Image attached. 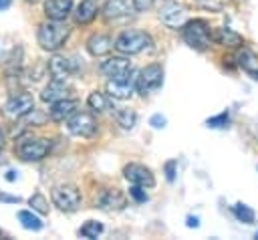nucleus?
<instances>
[{"label": "nucleus", "mask_w": 258, "mask_h": 240, "mask_svg": "<svg viewBox=\"0 0 258 240\" xmlns=\"http://www.w3.org/2000/svg\"><path fill=\"white\" fill-rule=\"evenodd\" d=\"M236 65L254 81H258V54L248 46H238L236 50Z\"/></svg>", "instance_id": "13"}, {"label": "nucleus", "mask_w": 258, "mask_h": 240, "mask_svg": "<svg viewBox=\"0 0 258 240\" xmlns=\"http://www.w3.org/2000/svg\"><path fill=\"white\" fill-rule=\"evenodd\" d=\"M4 143H6V131H4V127L0 125V153H2V149H4Z\"/></svg>", "instance_id": "37"}, {"label": "nucleus", "mask_w": 258, "mask_h": 240, "mask_svg": "<svg viewBox=\"0 0 258 240\" xmlns=\"http://www.w3.org/2000/svg\"><path fill=\"white\" fill-rule=\"evenodd\" d=\"M185 226L187 228H200V218L198 216H187L185 218Z\"/></svg>", "instance_id": "36"}, {"label": "nucleus", "mask_w": 258, "mask_h": 240, "mask_svg": "<svg viewBox=\"0 0 258 240\" xmlns=\"http://www.w3.org/2000/svg\"><path fill=\"white\" fill-rule=\"evenodd\" d=\"M18 222L22 224V228H26V230H32V232H38V230H42V220L34 214V210H20L18 214Z\"/></svg>", "instance_id": "23"}, {"label": "nucleus", "mask_w": 258, "mask_h": 240, "mask_svg": "<svg viewBox=\"0 0 258 240\" xmlns=\"http://www.w3.org/2000/svg\"><path fill=\"white\" fill-rule=\"evenodd\" d=\"M232 212H234V216H236V220H238V222H244V224H254V220H256V214H254V210H252L248 204L238 202V204H234Z\"/></svg>", "instance_id": "25"}, {"label": "nucleus", "mask_w": 258, "mask_h": 240, "mask_svg": "<svg viewBox=\"0 0 258 240\" xmlns=\"http://www.w3.org/2000/svg\"><path fill=\"white\" fill-rule=\"evenodd\" d=\"M230 123V113L228 111H222L220 115H216V117H210L208 121H206V125L208 127H212V129H218V127H226Z\"/></svg>", "instance_id": "29"}, {"label": "nucleus", "mask_w": 258, "mask_h": 240, "mask_svg": "<svg viewBox=\"0 0 258 240\" xmlns=\"http://www.w3.org/2000/svg\"><path fill=\"white\" fill-rule=\"evenodd\" d=\"M77 71L75 61L62 56V54H54L48 58V73L52 75V79H67Z\"/></svg>", "instance_id": "16"}, {"label": "nucleus", "mask_w": 258, "mask_h": 240, "mask_svg": "<svg viewBox=\"0 0 258 240\" xmlns=\"http://www.w3.org/2000/svg\"><path fill=\"white\" fill-rule=\"evenodd\" d=\"M67 97H69V85L64 79H52L40 93V99L44 103H54V101H60Z\"/></svg>", "instance_id": "18"}, {"label": "nucleus", "mask_w": 258, "mask_h": 240, "mask_svg": "<svg viewBox=\"0 0 258 240\" xmlns=\"http://www.w3.org/2000/svg\"><path fill=\"white\" fill-rule=\"evenodd\" d=\"M28 204H30V210H34V212H38V214H48V202H46V198H44L42 194H38V192L28 198Z\"/></svg>", "instance_id": "28"}, {"label": "nucleus", "mask_w": 258, "mask_h": 240, "mask_svg": "<svg viewBox=\"0 0 258 240\" xmlns=\"http://www.w3.org/2000/svg\"><path fill=\"white\" fill-rule=\"evenodd\" d=\"M212 40H214L216 44L226 46V48H238V46L244 44V38H242L236 30H232V28H228V26L216 28V30L212 32Z\"/></svg>", "instance_id": "19"}, {"label": "nucleus", "mask_w": 258, "mask_h": 240, "mask_svg": "<svg viewBox=\"0 0 258 240\" xmlns=\"http://www.w3.org/2000/svg\"><path fill=\"white\" fill-rule=\"evenodd\" d=\"M0 202H4V204H20L22 200L18 196H10V194H2L0 192Z\"/></svg>", "instance_id": "35"}, {"label": "nucleus", "mask_w": 258, "mask_h": 240, "mask_svg": "<svg viewBox=\"0 0 258 240\" xmlns=\"http://www.w3.org/2000/svg\"><path fill=\"white\" fill-rule=\"evenodd\" d=\"M16 155L22 159V161H40L48 155V149H50V143L48 139H42V137H32V135H24L16 141Z\"/></svg>", "instance_id": "4"}, {"label": "nucleus", "mask_w": 258, "mask_h": 240, "mask_svg": "<svg viewBox=\"0 0 258 240\" xmlns=\"http://www.w3.org/2000/svg\"><path fill=\"white\" fill-rule=\"evenodd\" d=\"M6 179H8V182H14V179H18V171H14V169H8V171H6Z\"/></svg>", "instance_id": "38"}, {"label": "nucleus", "mask_w": 258, "mask_h": 240, "mask_svg": "<svg viewBox=\"0 0 258 240\" xmlns=\"http://www.w3.org/2000/svg\"><path fill=\"white\" fill-rule=\"evenodd\" d=\"M131 71H133V67H131V61L127 58V54L125 56H109L101 63V73L111 81H119V79L127 77Z\"/></svg>", "instance_id": "9"}, {"label": "nucleus", "mask_w": 258, "mask_h": 240, "mask_svg": "<svg viewBox=\"0 0 258 240\" xmlns=\"http://www.w3.org/2000/svg\"><path fill=\"white\" fill-rule=\"evenodd\" d=\"M103 230H105V228H103L101 222H97V220H87V222L79 228V236L93 240V238H99V236L103 234Z\"/></svg>", "instance_id": "26"}, {"label": "nucleus", "mask_w": 258, "mask_h": 240, "mask_svg": "<svg viewBox=\"0 0 258 240\" xmlns=\"http://www.w3.org/2000/svg\"><path fill=\"white\" fill-rule=\"evenodd\" d=\"M196 2L210 10H220V6H222V0H196Z\"/></svg>", "instance_id": "34"}, {"label": "nucleus", "mask_w": 258, "mask_h": 240, "mask_svg": "<svg viewBox=\"0 0 258 240\" xmlns=\"http://www.w3.org/2000/svg\"><path fill=\"white\" fill-rule=\"evenodd\" d=\"M77 107H79V101L67 97V99H60V101L50 103L48 115H50V119H52L54 123H62V121H67L75 111H79Z\"/></svg>", "instance_id": "15"}, {"label": "nucleus", "mask_w": 258, "mask_h": 240, "mask_svg": "<svg viewBox=\"0 0 258 240\" xmlns=\"http://www.w3.org/2000/svg\"><path fill=\"white\" fill-rule=\"evenodd\" d=\"M135 81H137V71H131L127 77L119 79V81H107V93L113 99L125 101L135 93Z\"/></svg>", "instance_id": "11"}, {"label": "nucleus", "mask_w": 258, "mask_h": 240, "mask_svg": "<svg viewBox=\"0 0 258 240\" xmlns=\"http://www.w3.org/2000/svg\"><path fill=\"white\" fill-rule=\"evenodd\" d=\"M151 44H153V38L147 32H143V30H123L115 38L113 48L121 54L131 56V54L143 52L145 48H151Z\"/></svg>", "instance_id": "3"}, {"label": "nucleus", "mask_w": 258, "mask_h": 240, "mask_svg": "<svg viewBox=\"0 0 258 240\" xmlns=\"http://www.w3.org/2000/svg\"><path fill=\"white\" fill-rule=\"evenodd\" d=\"M24 2H30V4H34V2H40V0H24Z\"/></svg>", "instance_id": "40"}, {"label": "nucleus", "mask_w": 258, "mask_h": 240, "mask_svg": "<svg viewBox=\"0 0 258 240\" xmlns=\"http://www.w3.org/2000/svg\"><path fill=\"white\" fill-rule=\"evenodd\" d=\"M165 123H167V119H165V115H161V113H155V115L149 117V125H151L153 129H163Z\"/></svg>", "instance_id": "31"}, {"label": "nucleus", "mask_w": 258, "mask_h": 240, "mask_svg": "<svg viewBox=\"0 0 258 240\" xmlns=\"http://www.w3.org/2000/svg\"><path fill=\"white\" fill-rule=\"evenodd\" d=\"M181 36H183V42L194 50H206L212 42V30L208 22L202 18H189L181 26Z\"/></svg>", "instance_id": "2"}, {"label": "nucleus", "mask_w": 258, "mask_h": 240, "mask_svg": "<svg viewBox=\"0 0 258 240\" xmlns=\"http://www.w3.org/2000/svg\"><path fill=\"white\" fill-rule=\"evenodd\" d=\"M71 36V28L64 24V20H46L38 26L36 30V40L40 44V48L48 50V52H56L58 48L64 46V42Z\"/></svg>", "instance_id": "1"}, {"label": "nucleus", "mask_w": 258, "mask_h": 240, "mask_svg": "<svg viewBox=\"0 0 258 240\" xmlns=\"http://www.w3.org/2000/svg\"><path fill=\"white\" fill-rule=\"evenodd\" d=\"M163 85V69L159 65H147L137 73V81H135V91L139 95H149L159 91Z\"/></svg>", "instance_id": "6"}, {"label": "nucleus", "mask_w": 258, "mask_h": 240, "mask_svg": "<svg viewBox=\"0 0 258 240\" xmlns=\"http://www.w3.org/2000/svg\"><path fill=\"white\" fill-rule=\"evenodd\" d=\"M87 105H89L95 113H103V111L109 107V101H107V97H105L103 93L93 91V93H89V97H87Z\"/></svg>", "instance_id": "27"}, {"label": "nucleus", "mask_w": 258, "mask_h": 240, "mask_svg": "<svg viewBox=\"0 0 258 240\" xmlns=\"http://www.w3.org/2000/svg\"><path fill=\"white\" fill-rule=\"evenodd\" d=\"M159 20L171 28H181L187 20H189V14H187V8L179 2H169L165 4L161 10H159Z\"/></svg>", "instance_id": "10"}, {"label": "nucleus", "mask_w": 258, "mask_h": 240, "mask_svg": "<svg viewBox=\"0 0 258 240\" xmlns=\"http://www.w3.org/2000/svg\"><path fill=\"white\" fill-rule=\"evenodd\" d=\"M115 121H117V125L121 129L131 131L135 127V123H137V113L133 109H117L115 111Z\"/></svg>", "instance_id": "24"}, {"label": "nucleus", "mask_w": 258, "mask_h": 240, "mask_svg": "<svg viewBox=\"0 0 258 240\" xmlns=\"http://www.w3.org/2000/svg\"><path fill=\"white\" fill-rule=\"evenodd\" d=\"M10 2H12V0H0V10H6V8L10 6Z\"/></svg>", "instance_id": "39"}, {"label": "nucleus", "mask_w": 258, "mask_h": 240, "mask_svg": "<svg viewBox=\"0 0 258 240\" xmlns=\"http://www.w3.org/2000/svg\"><path fill=\"white\" fill-rule=\"evenodd\" d=\"M67 129L75 137H93L97 133V119L87 111H75L67 119Z\"/></svg>", "instance_id": "7"}, {"label": "nucleus", "mask_w": 258, "mask_h": 240, "mask_svg": "<svg viewBox=\"0 0 258 240\" xmlns=\"http://www.w3.org/2000/svg\"><path fill=\"white\" fill-rule=\"evenodd\" d=\"M131 4H133V8L137 12H145V10H149L153 6V0H131Z\"/></svg>", "instance_id": "33"}, {"label": "nucleus", "mask_w": 258, "mask_h": 240, "mask_svg": "<svg viewBox=\"0 0 258 240\" xmlns=\"http://www.w3.org/2000/svg\"><path fill=\"white\" fill-rule=\"evenodd\" d=\"M129 198H131L133 202H137V204H145V202L149 200L145 188H143V186H135V184H131V188H129Z\"/></svg>", "instance_id": "30"}, {"label": "nucleus", "mask_w": 258, "mask_h": 240, "mask_svg": "<svg viewBox=\"0 0 258 240\" xmlns=\"http://www.w3.org/2000/svg\"><path fill=\"white\" fill-rule=\"evenodd\" d=\"M73 12V0H46L44 2V14L48 20H67Z\"/></svg>", "instance_id": "17"}, {"label": "nucleus", "mask_w": 258, "mask_h": 240, "mask_svg": "<svg viewBox=\"0 0 258 240\" xmlns=\"http://www.w3.org/2000/svg\"><path fill=\"white\" fill-rule=\"evenodd\" d=\"M113 38L109 34H93L89 36L87 40V50L93 54V56H105L111 48H113Z\"/></svg>", "instance_id": "20"}, {"label": "nucleus", "mask_w": 258, "mask_h": 240, "mask_svg": "<svg viewBox=\"0 0 258 240\" xmlns=\"http://www.w3.org/2000/svg\"><path fill=\"white\" fill-rule=\"evenodd\" d=\"M50 200L60 212H75V210H79L83 196L75 184H58L52 188Z\"/></svg>", "instance_id": "5"}, {"label": "nucleus", "mask_w": 258, "mask_h": 240, "mask_svg": "<svg viewBox=\"0 0 258 240\" xmlns=\"http://www.w3.org/2000/svg\"><path fill=\"white\" fill-rule=\"evenodd\" d=\"M175 169H177V161H173V159H171V161H167V163H165V177H167V182H169V184H173V182H175V173H177Z\"/></svg>", "instance_id": "32"}, {"label": "nucleus", "mask_w": 258, "mask_h": 240, "mask_svg": "<svg viewBox=\"0 0 258 240\" xmlns=\"http://www.w3.org/2000/svg\"><path fill=\"white\" fill-rule=\"evenodd\" d=\"M97 14H99L97 0H81L75 10V20H77V24H89L97 18Z\"/></svg>", "instance_id": "21"}, {"label": "nucleus", "mask_w": 258, "mask_h": 240, "mask_svg": "<svg viewBox=\"0 0 258 240\" xmlns=\"http://www.w3.org/2000/svg\"><path fill=\"white\" fill-rule=\"evenodd\" d=\"M125 206H127L125 196H123L119 190H115V188L103 190L101 196L97 198V208H99V210H105V212H119V210H123Z\"/></svg>", "instance_id": "14"}, {"label": "nucleus", "mask_w": 258, "mask_h": 240, "mask_svg": "<svg viewBox=\"0 0 258 240\" xmlns=\"http://www.w3.org/2000/svg\"><path fill=\"white\" fill-rule=\"evenodd\" d=\"M123 175L129 184H135V186H143V188H153L155 186V175L149 167L141 165V163H129L125 165L123 169Z\"/></svg>", "instance_id": "12"}, {"label": "nucleus", "mask_w": 258, "mask_h": 240, "mask_svg": "<svg viewBox=\"0 0 258 240\" xmlns=\"http://www.w3.org/2000/svg\"><path fill=\"white\" fill-rule=\"evenodd\" d=\"M133 4H129V0H107L105 6H103V16L107 20H117V18H123L131 12Z\"/></svg>", "instance_id": "22"}, {"label": "nucleus", "mask_w": 258, "mask_h": 240, "mask_svg": "<svg viewBox=\"0 0 258 240\" xmlns=\"http://www.w3.org/2000/svg\"><path fill=\"white\" fill-rule=\"evenodd\" d=\"M32 109H34V99H32V95L26 93V91L12 95V97L4 103V115L10 117V119H22V117H26L28 113H32Z\"/></svg>", "instance_id": "8"}]
</instances>
